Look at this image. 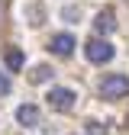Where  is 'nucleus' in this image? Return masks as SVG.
<instances>
[{
    "label": "nucleus",
    "instance_id": "obj_1",
    "mask_svg": "<svg viewBox=\"0 0 129 135\" xmlns=\"http://www.w3.org/2000/svg\"><path fill=\"white\" fill-rule=\"evenodd\" d=\"M100 97L103 100H123V97H129V77L126 74H107L100 80Z\"/></svg>",
    "mask_w": 129,
    "mask_h": 135
},
{
    "label": "nucleus",
    "instance_id": "obj_2",
    "mask_svg": "<svg viewBox=\"0 0 129 135\" xmlns=\"http://www.w3.org/2000/svg\"><path fill=\"white\" fill-rule=\"evenodd\" d=\"M74 100H77L74 90H68V87H52L48 97H45V103L52 106L55 113H68V109H74Z\"/></svg>",
    "mask_w": 129,
    "mask_h": 135
},
{
    "label": "nucleus",
    "instance_id": "obj_3",
    "mask_svg": "<svg viewBox=\"0 0 129 135\" xmlns=\"http://www.w3.org/2000/svg\"><path fill=\"white\" fill-rule=\"evenodd\" d=\"M84 55H87V61H94V64H107V61H113V45L107 42V39H90L87 45H84Z\"/></svg>",
    "mask_w": 129,
    "mask_h": 135
},
{
    "label": "nucleus",
    "instance_id": "obj_4",
    "mask_svg": "<svg viewBox=\"0 0 129 135\" xmlns=\"http://www.w3.org/2000/svg\"><path fill=\"white\" fill-rule=\"evenodd\" d=\"M94 29H97V36H110L113 29H116V16H113V10H100L97 13V20H94Z\"/></svg>",
    "mask_w": 129,
    "mask_h": 135
},
{
    "label": "nucleus",
    "instance_id": "obj_5",
    "mask_svg": "<svg viewBox=\"0 0 129 135\" xmlns=\"http://www.w3.org/2000/svg\"><path fill=\"white\" fill-rule=\"evenodd\" d=\"M74 45H77V42H74V36H68V32H61V36H55V39H52V45H48V48H52L55 55L68 58V55L74 52Z\"/></svg>",
    "mask_w": 129,
    "mask_h": 135
},
{
    "label": "nucleus",
    "instance_id": "obj_6",
    "mask_svg": "<svg viewBox=\"0 0 129 135\" xmlns=\"http://www.w3.org/2000/svg\"><path fill=\"white\" fill-rule=\"evenodd\" d=\"M16 119H20V126L32 129V126H39V109L32 106V103H23L20 109H16Z\"/></svg>",
    "mask_w": 129,
    "mask_h": 135
},
{
    "label": "nucleus",
    "instance_id": "obj_7",
    "mask_svg": "<svg viewBox=\"0 0 129 135\" xmlns=\"http://www.w3.org/2000/svg\"><path fill=\"white\" fill-rule=\"evenodd\" d=\"M26 20H29V26H42V23H45V10H42L39 3L26 7Z\"/></svg>",
    "mask_w": 129,
    "mask_h": 135
},
{
    "label": "nucleus",
    "instance_id": "obj_8",
    "mask_svg": "<svg viewBox=\"0 0 129 135\" xmlns=\"http://www.w3.org/2000/svg\"><path fill=\"white\" fill-rule=\"evenodd\" d=\"M23 52H20V48H7V68H10V71H20V68H23Z\"/></svg>",
    "mask_w": 129,
    "mask_h": 135
},
{
    "label": "nucleus",
    "instance_id": "obj_9",
    "mask_svg": "<svg viewBox=\"0 0 129 135\" xmlns=\"http://www.w3.org/2000/svg\"><path fill=\"white\" fill-rule=\"evenodd\" d=\"M52 74H55V71H52V68H48V64H39L36 71L29 74V80H32V84H45V80L52 77Z\"/></svg>",
    "mask_w": 129,
    "mask_h": 135
},
{
    "label": "nucleus",
    "instance_id": "obj_10",
    "mask_svg": "<svg viewBox=\"0 0 129 135\" xmlns=\"http://www.w3.org/2000/svg\"><path fill=\"white\" fill-rule=\"evenodd\" d=\"M87 135H107V129H100V122H87Z\"/></svg>",
    "mask_w": 129,
    "mask_h": 135
},
{
    "label": "nucleus",
    "instance_id": "obj_11",
    "mask_svg": "<svg viewBox=\"0 0 129 135\" xmlns=\"http://www.w3.org/2000/svg\"><path fill=\"white\" fill-rule=\"evenodd\" d=\"M7 93H10V77L0 74V97H7Z\"/></svg>",
    "mask_w": 129,
    "mask_h": 135
},
{
    "label": "nucleus",
    "instance_id": "obj_12",
    "mask_svg": "<svg viewBox=\"0 0 129 135\" xmlns=\"http://www.w3.org/2000/svg\"><path fill=\"white\" fill-rule=\"evenodd\" d=\"M64 20H81V10H74V7H68V10H64Z\"/></svg>",
    "mask_w": 129,
    "mask_h": 135
}]
</instances>
